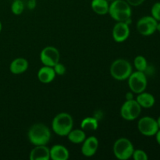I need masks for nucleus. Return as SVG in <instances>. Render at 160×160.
I'll return each instance as SVG.
<instances>
[{
  "mask_svg": "<svg viewBox=\"0 0 160 160\" xmlns=\"http://www.w3.org/2000/svg\"><path fill=\"white\" fill-rule=\"evenodd\" d=\"M138 129L142 135L145 137H153L156 135L159 128L157 120L149 116L142 117L138 122Z\"/></svg>",
  "mask_w": 160,
  "mask_h": 160,
  "instance_id": "nucleus-8",
  "label": "nucleus"
},
{
  "mask_svg": "<svg viewBox=\"0 0 160 160\" xmlns=\"http://www.w3.org/2000/svg\"><path fill=\"white\" fill-rule=\"evenodd\" d=\"M53 69L55 70V73H56V75H59V76H62L66 73V71H67V68L64 66V64L61 63V62H57L56 65L53 67Z\"/></svg>",
  "mask_w": 160,
  "mask_h": 160,
  "instance_id": "nucleus-25",
  "label": "nucleus"
},
{
  "mask_svg": "<svg viewBox=\"0 0 160 160\" xmlns=\"http://www.w3.org/2000/svg\"><path fill=\"white\" fill-rule=\"evenodd\" d=\"M157 120L158 126H159V129H160V116H159V117H158V118H157V120Z\"/></svg>",
  "mask_w": 160,
  "mask_h": 160,
  "instance_id": "nucleus-31",
  "label": "nucleus"
},
{
  "mask_svg": "<svg viewBox=\"0 0 160 160\" xmlns=\"http://www.w3.org/2000/svg\"><path fill=\"white\" fill-rule=\"evenodd\" d=\"M112 151L117 159L128 160L132 157L134 147L131 140L126 138H120L114 142Z\"/></svg>",
  "mask_w": 160,
  "mask_h": 160,
  "instance_id": "nucleus-5",
  "label": "nucleus"
},
{
  "mask_svg": "<svg viewBox=\"0 0 160 160\" xmlns=\"http://www.w3.org/2000/svg\"><path fill=\"white\" fill-rule=\"evenodd\" d=\"M51 131L45 124L37 123L29 128L28 140L34 145H46L51 139Z\"/></svg>",
  "mask_w": 160,
  "mask_h": 160,
  "instance_id": "nucleus-1",
  "label": "nucleus"
},
{
  "mask_svg": "<svg viewBox=\"0 0 160 160\" xmlns=\"http://www.w3.org/2000/svg\"><path fill=\"white\" fill-rule=\"evenodd\" d=\"M29 67V62L26 59L22 57L16 58L9 65V70L12 74L20 75L25 73Z\"/></svg>",
  "mask_w": 160,
  "mask_h": 160,
  "instance_id": "nucleus-13",
  "label": "nucleus"
},
{
  "mask_svg": "<svg viewBox=\"0 0 160 160\" xmlns=\"http://www.w3.org/2000/svg\"><path fill=\"white\" fill-rule=\"evenodd\" d=\"M109 72L111 76L117 81H125L133 72L132 65L127 59H117L111 64Z\"/></svg>",
  "mask_w": 160,
  "mask_h": 160,
  "instance_id": "nucleus-4",
  "label": "nucleus"
},
{
  "mask_svg": "<svg viewBox=\"0 0 160 160\" xmlns=\"http://www.w3.org/2000/svg\"><path fill=\"white\" fill-rule=\"evenodd\" d=\"M60 59V53L54 46H46L40 53V60L44 66L53 67Z\"/></svg>",
  "mask_w": 160,
  "mask_h": 160,
  "instance_id": "nucleus-9",
  "label": "nucleus"
},
{
  "mask_svg": "<svg viewBox=\"0 0 160 160\" xmlns=\"http://www.w3.org/2000/svg\"><path fill=\"white\" fill-rule=\"evenodd\" d=\"M98 128V119L93 117H88L83 119L81 123V128L84 131H96Z\"/></svg>",
  "mask_w": 160,
  "mask_h": 160,
  "instance_id": "nucleus-20",
  "label": "nucleus"
},
{
  "mask_svg": "<svg viewBox=\"0 0 160 160\" xmlns=\"http://www.w3.org/2000/svg\"><path fill=\"white\" fill-rule=\"evenodd\" d=\"M24 3L22 0H13L11 5V11L15 15H20L24 10Z\"/></svg>",
  "mask_w": 160,
  "mask_h": 160,
  "instance_id": "nucleus-22",
  "label": "nucleus"
},
{
  "mask_svg": "<svg viewBox=\"0 0 160 160\" xmlns=\"http://www.w3.org/2000/svg\"><path fill=\"white\" fill-rule=\"evenodd\" d=\"M142 109L136 99L126 100L120 108V116L125 120L132 121L138 118L142 112Z\"/></svg>",
  "mask_w": 160,
  "mask_h": 160,
  "instance_id": "nucleus-7",
  "label": "nucleus"
},
{
  "mask_svg": "<svg viewBox=\"0 0 160 160\" xmlns=\"http://www.w3.org/2000/svg\"><path fill=\"white\" fill-rule=\"evenodd\" d=\"M151 16L158 22L160 21V2H155L152 5L151 9Z\"/></svg>",
  "mask_w": 160,
  "mask_h": 160,
  "instance_id": "nucleus-23",
  "label": "nucleus"
},
{
  "mask_svg": "<svg viewBox=\"0 0 160 160\" xmlns=\"http://www.w3.org/2000/svg\"><path fill=\"white\" fill-rule=\"evenodd\" d=\"M134 92H127L126 95H125V98H126V100H132V99H134Z\"/></svg>",
  "mask_w": 160,
  "mask_h": 160,
  "instance_id": "nucleus-28",
  "label": "nucleus"
},
{
  "mask_svg": "<svg viewBox=\"0 0 160 160\" xmlns=\"http://www.w3.org/2000/svg\"><path fill=\"white\" fill-rule=\"evenodd\" d=\"M56 74L53 67L44 66L41 67L38 71V78L39 81L43 84H49L52 81H54Z\"/></svg>",
  "mask_w": 160,
  "mask_h": 160,
  "instance_id": "nucleus-16",
  "label": "nucleus"
},
{
  "mask_svg": "<svg viewBox=\"0 0 160 160\" xmlns=\"http://www.w3.org/2000/svg\"><path fill=\"white\" fill-rule=\"evenodd\" d=\"M73 128V119L67 112H60L53 118L52 129L53 132L60 137H66Z\"/></svg>",
  "mask_w": 160,
  "mask_h": 160,
  "instance_id": "nucleus-2",
  "label": "nucleus"
},
{
  "mask_svg": "<svg viewBox=\"0 0 160 160\" xmlns=\"http://www.w3.org/2000/svg\"><path fill=\"white\" fill-rule=\"evenodd\" d=\"M31 160L50 159V150L46 145H34V148L30 152Z\"/></svg>",
  "mask_w": 160,
  "mask_h": 160,
  "instance_id": "nucleus-14",
  "label": "nucleus"
},
{
  "mask_svg": "<svg viewBox=\"0 0 160 160\" xmlns=\"http://www.w3.org/2000/svg\"><path fill=\"white\" fill-rule=\"evenodd\" d=\"M131 31L129 25L125 23L124 22H117L112 28V38L117 43H122L128 40Z\"/></svg>",
  "mask_w": 160,
  "mask_h": 160,
  "instance_id": "nucleus-11",
  "label": "nucleus"
},
{
  "mask_svg": "<svg viewBox=\"0 0 160 160\" xmlns=\"http://www.w3.org/2000/svg\"><path fill=\"white\" fill-rule=\"evenodd\" d=\"M91 7L98 15H106L109 12V3L107 0H92Z\"/></svg>",
  "mask_w": 160,
  "mask_h": 160,
  "instance_id": "nucleus-18",
  "label": "nucleus"
},
{
  "mask_svg": "<svg viewBox=\"0 0 160 160\" xmlns=\"http://www.w3.org/2000/svg\"><path fill=\"white\" fill-rule=\"evenodd\" d=\"M131 6H139L145 2V0H126Z\"/></svg>",
  "mask_w": 160,
  "mask_h": 160,
  "instance_id": "nucleus-26",
  "label": "nucleus"
},
{
  "mask_svg": "<svg viewBox=\"0 0 160 160\" xmlns=\"http://www.w3.org/2000/svg\"><path fill=\"white\" fill-rule=\"evenodd\" d=\"M2 25L1 21H0V32L2 31Z\"/></svg>",
  "mask_w": 160,
  "mask_h": 160,
  "instance_id": "nucleus-32",
  "label": "nucleus"
},
{
  "mask_svg": "<svg viewBox=\"0 0 160 160\" xmlns=\"http://www.w3.org/2000/svg\"><path fill=\"white\" fill-rule=\"evenodd\" d=\"M158 21L152 16L142 17L137 22V30L139 34L143 36L152 35L156 31V25Z\"/></svg>",
  "mask_w": 160,
  "mask_h": 160,
  "instance_id": "nucleus-10",
  "label": "nucleus"
},
{
  "mask_svg": "<svg viewBox=\"0 0 160 160\" xmlns=\"http://www.w3.org/2000/svg\"><path fill=\"white\" fill-rule=\"evenodd\" d=\"M67 137L68 138L69 141L71 143L76 144H82V142L85 140L86 138V134L85 131L81 129H72L71 131L69 132Z\"/></svg>",
  "mask_w": 160,
  "mask_h": 160,
  "instance_id": "nucleus-19",
  "label": "nucleus"
},
{
  "mask_svg": "<svg viewBox=\"0 0 160 160\" xmlns=\"http://www.w3.org/2000/svg\"><path fill=\"white\" fill-rule=\"evenodd\" d=\"M128 86L131 92L134 94H139L146 90L148 85V79L147 75L145 72L136 71L132 72L128 78Z\"/></svg>",
  "mask_w": 160,
  "mask_h": 160,
  "instance_id": "nucleus-6",
  "label": "nucleus"
},
{
  "mask_svg": "<svg viewBox=\"0 0 160 160\" xmlns=\"http://www.w3.org/2000/svg\"><path fill=\"white\" fill-rule=\"evenodd\" d=\"M156 31H159V32H160V21L158 22L157 25H156Z\"/></svg>",
  "mask_w": 160,
  "mask_h": 160,
  "instance_id": "nucleus-30",
  "label": "nucleus"
},
{
  "mask_svg": "<svg viewBox=\"0 0 160 160\" xmlns=\"http://www.w3.org/2000/svg\"><path fill=\"white\" fill-rule=\"evenodd\" d=\"M49 150L50 159L52 160H67L70 158V152L64 145H55Z\"/></svg>",
  "mask_w": 160,
  "mask_h": 160,
  "instance_id": "nucleus-15",
  "label": "nucleus"
},
{
  "mask_svg": "<svg viewBox=\"0 0 160 160\" xmlns=\"http://www.w3.org/2000/svg\"><path fill=\"white\" fill-rule=\"evenodd\" d=\"M107 1H109V2L111 1V2H112V1H113V0H107Z\"/></svg>",
  "mask_w": 160,
  "mask_h": 160,
  "instance_id": "nucleus-33",
  "label": "nucleus"
},
{
  "mask_svg": "<svg viewBox=\"0 0 160 160\" xmlns=\"http://www.w3.org/2000/svg\"><path fill=\"white\" fill-rule=\"evenodd\" d=\"M134 66L138 71L145 72L148 67V61L143 56H137L134 59Z\"/></svg>",
  "mask_w": 160,
  "mask_h": 160,
  "instance_id": "nucleus-21",
  "label": "nucleus"
},
{
  "mask_svg": "<svg viewBox=\"0 0 160 160\" xmlns=\"http://www.w3.org/2000/svg\"><path fill=\"white\" fill-rule=\"evenodd\" d=\"M108 13L117 22H123L131 17L132 9L126 0H113L109 4Z\"/></svg>",
  "mask_w": 160,
  "mask_h": 160,
  "instance_id": "nucleus-3",
  "label": "nucleus"
},
{
  "mask_svg": "<svg viewBox=\"0 0 160 160\" xmlns=\"http://www.w3.org/2000/svg\"><path fill=\"white\" fill-rule=\"evenodd\" d=\"M135 99L138 103L140 105L141 107L145 108V109L152 108V106H154L155 103H156V98H155L154 95L149 92H146L145 91L138 94V96Z\"/></svg>",
  "mask_w": 160,
  "mask_h": 160,
  "instance_id": "nucleus-17",
  "label": "nucleus"
},
{
  "mask_svg": "<svg viewBox=\"0 0 160 160\" xmlns=\"http://www.w3.org/2000/svg\"><path fill=\"white\" fill-rule=\"evenodd\" d=\"M36 6H37V2H36V0H28V2H27V7L30 10L34 9Z\"/></svg>",
  "mask_w": 160,
  "mask_h": 160,
  "instance_id": "nucleus-27",
  "label": "nucleus"
},
{
  "mask_svg": "<svg viewBox=\"0 0 160 160\" xmlns=\"http://www.w3.org/2000/svg\"><path fill=\"white\" fill-rule=\"evenodd\" d=\"M134 160H148V154L142 149H134L132 157Z\"/></svg>",
  "mask_w": 160,
  "mask_h": 160,
  "instance_id": "nucleus-24",
  "label": "nucleus"
},
{
  "mask_svg": "<svg viewBox=\"0 0 160 160\" xmlns=\"http://www.w3.org/2000/svg\"><path fill=\"white\" fill-rule=\"evenodd\" d=\"M155 137H156V142H157V143L160 145V129L157 131V133L156 134Z\"/></svg>",
  "mask_w": 160,
  "mask_h": 160,
  "instance_id": "nucleus-29",
  "label": "nucleus"
},
{
  "mask_svg": "<svg viewBox=\"0 0 160 160\" xmlns=\"http://www.w3.org/2000/svg\"><path fill=\"white\" fill-rule=\"evenodd\" d=\"M98 145H99V142L96 137L90 136L88 138H86L85 140L82 142L81 153L85 157H92L98 151Z\"/></svg>",
  "mask_w": 160,
  "mask_h": 160,
  "instance_id": "nucleus-12",
  "label": "nucleus"
}]
</instances>
